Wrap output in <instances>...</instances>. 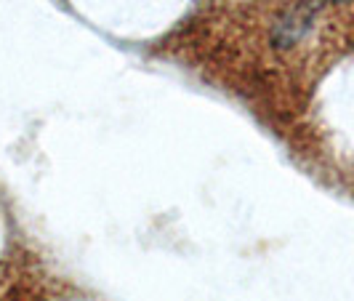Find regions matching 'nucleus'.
Wrapping results in <instances>:
<instances>
[]
</instances>
